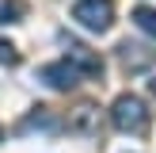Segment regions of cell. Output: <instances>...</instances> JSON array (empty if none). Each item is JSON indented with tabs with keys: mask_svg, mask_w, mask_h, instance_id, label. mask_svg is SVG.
Here are the masks:
<instances>
[{
	"mask_svg": "<svg viewBox=\"0 0 156 153\" xmlns=\"http://www.w3.org/2000/svg\"><path fill=\"white\" fill-rule=\"evenodd\" d=\"M111 122L122 134H145V130H149V111H145L141 96L122 92V96L114 99V107H111Z\"/></svg>",
	"mask_w": 156,
	"mask_h": 153,
	"instance_id": "1",
	"label": "cell"
},
{
	"mask_svg": "<svg viewBox=\"0 0 156 153\" xmlns=\"http://www.w3.org/2000/svg\"><path fill=\"white\" fill-rule=\"evenodd\" d=\"M73 19L80 23L84 31L103 35V31H111V23H114V0H76L73 4Z\"/></svg>",
	"mask_w": 156,
	"mask_h": 153,
	"instance_id": "2",
	"label": "cell"
},
{
	"mask_svg": "<svg viewBox=\"0 0 156 153\" xmlns=\"http://www.w3.org/2000/svg\"><path fill=\"white\" fill-rule=\"evenodd\" d=\"M38 76H42L50 88L69 92V88H76V84H80V76H84V73H80V69H76L69 58H61V61H50V65H42V69H38Z\"/></svg>",
	"mask_w": 156,
	"mask_h": 153,
	"instance_id": "3",
	"label": "cell"
},
{
	"mask_svg": "<svg viewBox=\"0 0 156 153\" xmlns=\"http://www.w3.org/2000/svg\"><path fill=\"white\" fill-rule=\"evenodd\" d=\"M65 58L73 61V65L80 69L84 76H103V58H99L95 50H88L84 42H73V38H65Z\"/></svg>",
	"mask_w": 156,
	"mask_h": 153,
	"instance_id": "4",
	"label": "cell"
},
{
	"mask_svg": "<svg viewBox=\"0 0 156 153\" xmlns=\"http://www.w3.org/2000/svg\"><path fill=\"white\" fill-rule=\"evenodd\" d=\"M118 58H122V65L129 69V73H141V69H149L152 61H156V50L152 46H141V42H122L118 46Z\"/></svg>",
	"mask_w": 156,
	"mask_h": 153,
	"instance_id": "5",
	"label": "cell"
},
{
	"mask_svg": "<svg viewBox=\"0 0 156 153\" xmlns=\"http://www.w3.org/2000/svg\"><path fill=\"white\" fill-rule=\"evenodd\" d=\"M133 23L145 31V35L156 38V8H133Z\"/></svg>",
	"mask_w": 156,
	"mask_h": 153,
	"instance_id": "6",
	"label": "cell"
},
{
	"mask_svg": "<svg viewBox=\"0 0 156 153\" xmlns=\"http://www.w3.org/2000/svg\"><path fill=\"white\" fill-rule=\"evenodd\" d=\"M19 15H23L19 0H0V23H19Z\"/></svg>",
	"mask_w": 156,
	"mask_h": 153,
	"instance_id": "7",
	"label": "cell"
},
{
	"mask_svg": "<svg viewBox=\"0 0 156 153\" xmlns=\"http://www.w3.org/2000/svg\"><path fill=\"white\" fill-rule=\"evenodd\" d=\"M76 126H80V130H91V126H95V107H91V103L76 107Z\"/></svg>",
	"mask_w": 156,
	"mask_h": 153,
	"instance_id": "8",
	"label": "cell"
},
{
	"mask_svg": "<svg viewBox=\"0 0 156 153\" xmlns=\"http://www.w3.org/2000/svg\"><path fill=\"white\" fill-rule=\"evenodd\" d=\"M0 65H19V54H15L12 42H4L0 38Z\"/></svg>",
	"mask_w": 156,
	"mask_h": 153,
	"instance_id": "9",
	"label": "cell"
},
{
	"mask_svg": "<svg viewBox=\"0 0 156 153\" xmlns=\"http://www.w3.org/2000/svg\"><path fill=\"white\" fill-rule=\"evenodd\" d=\"M149 88H152V96H156V80H152V84H149Z\"/></svg>",
	"mask_w": 156,
	"mask_h": 153,
	"instance_id": "10",
	"label": "cell"
}]
</instances>
